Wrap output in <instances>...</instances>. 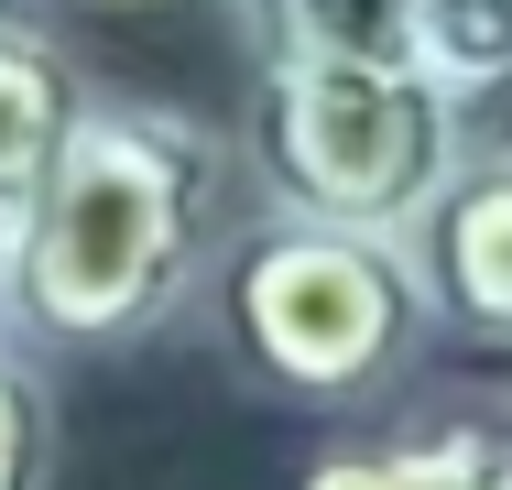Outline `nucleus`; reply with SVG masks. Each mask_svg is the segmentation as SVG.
Here are the masks:
<instances>
[{
  "instance_id": "obj_1",
  "label": "nucleus",
  "mask_w": 512,
  "mask_h": 490,
  "mask_svg": "<svg viewBox=\"0 0 512 490\" xmlns=\"http://www.w3.org/2000/svg\"><path fill=\"white\" fill-rule=\"evenodd\" d=\"M229 196L240 153L207 120L153 98H88L55 175L22 196L0 316H22L55 349H120L164 327L229 251Z\"/></svg>"
},
{
  "instance_id": "obj_2",
  "label": "nucleus",
  "mask_w": 512,
  "mask_h": 490,
  "mask_svg": "<svg viewBox=\"0 0 512 490\" xmlns=\"http://www.w3.org/2000/svg\"><path fill=\"white\" fill-rule=\"evenodd\" d=\"M218 327H229V360L273 403L349 414L414 371L425 284L393 229H338V218L273 207L262 229H229L218 251Z\"/></svg>"
},
{
  "instance_id": "obj_3",
  "label": "nucleus",
  "mask_w": 512,
  "mask_h": 490,
  "mask_svg": "<svg viewBox=\"0 0 512 490\" xmlns=\"http://www.w3.org/2000/svg\"><path fill=\"white\" fill-rule=\"evenodd\" d=\"M458 88L414 55H262L240 164L295 218L393 229L404 240L425 196L458 175Z\"/></svg>"
},
{
  "instance_id": "obj_4",
  "label": "nucleus",
  "mask_w": 512,
  "mask_h": 490,
  "mask_svg": "<svg viewBox=\"0 0 512 490\" xmlns=\"http://www.w3.org/2000/svg\"><path fill=\"white\" fill-rule=\"evenodd\" d=\"M404 251L425 284V316H447L480 349H512V142L458 153V175L425 196Z\"/></svg>"
},
{
  "instance_id": "obj_5",
  "label": "nucleus",
  "mask_w": 512,
  "mask_h": 490,
  "mask_svg": "<svg viewBox=\"0 0 512 490\" xmlns=\"http://www.w3.org/2000/svg\"><path fill=\"white\" fill-rule=\"evenodd\" d=\"M77 109H88V88H77L66 44H55L44 22L0 11V207H11V218H22V196L55 175Z\"/></svg>"
},
{
  "instance_id": "obj_6",
  "label": "nucleus",
  "mask_w": 512,
  "mask_h": 490,
  "mask_svg": "<svg viewBox=\"0 0 512 490\" xmlns=\"http://www.w3.org/2000/svg\"><path fill=\"white\" fill-rule=\"evenodd\" d=\"M512 436L502 425H447V436H371V447H327L295 469V490H502Z\"/></svg>"
},
{
  "instance_id": "obj_7",
  "label": "nucleus",
  "mask_w": 512,
  "mask_h": 490,
  "mask_svg": "<svg viewBox=\"0 0 512 490\" xmlns=\"http://www.w3.org/2000/svg\"><path fill=\"white\" fill-rule=\"evenodd\" d=\"M262 55H414V0H240Z\"/></svg>"
},
{
  "instance_id": "obj_8",
  "label": "nucleus",
  "mask_w": 512,
  "mask_h": 490,
  "mask_svg": "<svg viewBox=\"0 0 512 490\" xmlns=\"http://www.w3.org/2000/svg\"><path fill=\"white\" fill-rule=\"evenodd\" d=\"M414 66L447 88H512V0H414Z\"/></svg>"
},
{
  "instance_id": "obj_9",
  "label": "nucleus",
  "mask_w": 512,
  "mask_h": 490,
  "mask_svg": "<svg viewBox=\"0 0 512 490\" xmlns=\"http://www.w3.org/2000/svg\"><path fill=\"white\" fill-rule=\"evenodd\" d=\"M44 480H55V392L0 338V490H44Z\"/></svg>"
},
{
  "instance_id": "obj_10",
  "label": "nucleus",
  "mask_w": 512,
  "mask_h": 490,
  "mask_svg": "<svg viewBox=\"0 0 512 490\" xmlns=\"http://www.w3.org/2000/svg\"><path fill=\"white\" fill-rule=\"evenodd\" d=\"M11 229H22V218H11V207H0V294H11Z\"/></svg>"
},
{
  "instance_id": "obj_11",
  "label": "nucleus",
  "mask_w": 512,
  "mask_h": 490,
  "mask_svg": "<svg viewBox=\"0 0 512 490\" xmlns=\"http://www.w3.org/2000/svg\"><path fill=\"white\" fill-rule=\"evenodd\" d=\"M502 490H512V458H502Z\"/></svg>"
}]
</instances>
